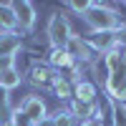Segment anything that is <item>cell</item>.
I'll return each mask as SVG.
<instances>
[{
  "instance_id": "obj_1",
  "label": "cell",
  "mask_w": 126,
  "mask_h": 126,
  "mask_svg": "<svg viewBox=\"0 0 126 126\" xmlns=\"http://www.w3.org/2000/svg\"><path fill=\"white\" fill-rule=\"evenodd\" d=\"M83 20L91 25V33H116L124 25L119 13L103 3H91V8L83 13Z\"/></svg>"
},
{
  "instance_id": "obj_2",
  "label": "cell",
  "mask_w": 126,
  "mask_h": 126,
  "mask_svg": "<svg viewBox=\"0 0 126 126\" xmlns=\"http://www.w3.org/2000/svg\"><path fill=\"white\" fill-rule=\"evenodd\" d=\"M46 33H48V40H50V48H66L68 38L73 35V30H71L68 18L61 15V13H56V15H50Z\"/></svg>"
},
{
  "instance_id": "obj_3",
  "label": "cell",
  "mask_w": 126,
  "mask_h": 126,
  "mask_svg": "<svg viewBox=\"0 0 126 126\" xmlns=\"http://www.w3.org/2000/svg\"><path fill=\"white\" fill-rule=\"evenodd\" d=\"M103 86H106V93L113 103H126V68L116 71V73H109Z\"/></svg>"
},
{
  "instance_id": "obj_4",
  "label": "cell",
  "mask_w": 126,
  "mask_h": 126,
  "mask_svg": "<svg viewBox=\"0 0 126 126\" xmlns=\"http://www.w3.org/2000/svg\"><path fill=\"white\" fill-rule=\"evenodd\" d=\"M10 8H13V15H15L18 25L23 30H30L35 25V8H33V3H28V0H15V3H10Z\"/></svg>"
},
{
  "instance_id": "obj_5",
  "label": "cell",
  "mask_w": 126,
  "mask_h": 126,
  "mask_svg": "<svg viewBox=\"0 0 126 126\" xmlns=\"http://www.w3.org/2000/svg\"><path fill=\"white\" fill-rule=\"evenodd\" d=\"M20 111H23L33 124L43 121V119H46V113H48V111H46V101L40 98V96H25L23 103H20Z\"/></svg>"
},
{
  "instance_id": "obj_6",
  "label": "cell",
  "mask_w": 126,
  "mask_h": 126,
  "mask_svg": "<svg viewBox=\"0 0 126 126\" xmlns=\"http://www.w3.org/2000/svg\"><path fill=\"white\" fill-rule=\"evenodd\" d=\"M58 73L48 66V63H33V66L28 68V81L35 83V86H50V83L56 81Z\"/></svg>"
},
{
  "instance_id": "obj_7",
  "label": "cell",
  "mask_w": 126,
  "mask_h": 126,
  "mask_svg": "<svg viewBox=\"0 0 126 126\" xmlns=\"http://www.w3.org/2000/svg\"><path fill=\"white\" fill-rule=\"evenodd\" d=\"M66 53L73 58V61H91V46L86 43V38H81V35H71L68 38V43H66Z\"/></svg>"
},
{
  "instance_id": "obj_8",
  "label": "cell",
  "mask_w": 126,
  "mask_h": 126,
  "mask_svg": "<svg viewBox=\"0 0 126 126\" xmlns=\"http://www.w3.org/2000/svg\"><path fill=\"white\" fill-rule=\"evenodd\" d=\"M86 43L91 46V50H98V53H109V50L116 48V38H113V33H91L86 38Z\"/></svg>"
},
{
  "instance_id": "obj_9",
  "label": "cell",
  "mask_w": 126,
  "mask_h": 126,
  "mask_svg": "<svg viewBox=\"0 0 126 126\" xmlns=\"http://www.w3.org/2000/svg\"><path fill=\"white\" fill-rule=\"evenodd\" d=\"M96 111H98V103H83V101H76L71 98V109L68 113L76 121H86V119H96Z\"/></svg>"
},
{
  "instance_id": "obj_10",
  "label": "cell",
  "mask_w": 126,
  "mask_h": 126,
  "mask_svg": "<svg viewBox=\"0 0 126 126\" xmlns=\"http://www.w3.org/2000/svg\"><path fill=\"white\" fill-rule=\"evenodd\" d=\"M96 86H93L91 81H76L73 83V98L76 101H83V103H96Z\"/></svg>"
},
{
  "instance_id": "obj_11",
  "label": "cell",
  "mask_w": 126,
  "mask_h": 126,
  "mask_svg": "<svg viewBox=\"0 0 126 126\" xmlns=\"http://www.w3.org/2000/svg\"><path fill=\"white\" fill-rule=\"evenodd\" d=\"M48 66L53 68V71H61V68H73V66H76V61L66 53V48H50V53H48Z\"/></svg>"
},
{
  "instance_id": "obj_12",
  "label": "cell",
  "mask_w": 126,
  "mask_h": 126,
  "mask_svg": "<svg viewBox=\"0 0 126 126\" xmlns=\"http://www.w3.org/2000/svg\"><path fill=\"white\" fill-rule=\"evenodd\" d=\"M18 48H20V35L18 33H0V58L15 56Z\"/></svg>"
},
{
  "instance_id": "obj_13",
  "label": "cell",
  "mask_w": 126,
  "mask_h": 126,
  "mask_svg": "<svg viewBox=\"0 0 126 126\" xmlns=\"http://www.w3.org/2000/svg\"><path fill=\"white\" fill-rule=\"evenodd\" d=\"M50 88H53V93L61 101H71L73 98V83L68 78H63V76H56V81L50 83Z\"/></svg>"
},
{
  "instance_id": "obj_14",
  "label": "cell",
  "mask_w": 126,
  "mask_h": 126,
  "mask_svg": "<svg viewBox=\"0 0 126 126\" xmlns=\"http://www.w3.org/2000/svg\"><path fill=\"white\" fill-rule=\"evenodd\" d=\"M0 28H3L5 33H13V30L18 28V20H15V15H13L10 3H0Z\"/></svg>"
},
{
  "instance_id": "obj_15",
  "label": "cell",
  "mask_w": 126,
  "mask_h": 126,
  "mask_svg": "<svg viewBox=\"0 0 126 126\" xmlns=\"http://www.w3.org/2000/svg\"><path fill=\"white\" fill-rule=\"evenodd\" d=\"M20 81H23L20 71L18 68H10V71H5L3 76H0V88H3V91H13V88L20 86Z\"/></svg>"
},
{
  "instance_id": "obj_16",
  "label": "cell",
  "mask_w": 126,
  "mask_h": 126,
  "mask_svg": "<svg viewBox=\"0 0 126 126\" xmlns=\"http://www.w3.org/2000/svg\"><path fill=\"white\" fill-rule=\"evenodd\" d=\"M113 126H126V103H111Z\"/></svg>"
},
{
  "instance_id": "obj_17",
  "label": "cell",
  "mask_w": 126,
  "mask_h": 126,
  "mask_svg": "<svg viewBox=\"0 0 126 126\" xmlns=\"http://www.w3.org/2000/svg\"><path fill=\"white\" fill-rule=\"evenodd\" d=\"M53 126H78V121L73 119L68 111H61V113L53 116Z\"/></svg>"
},
{
  "instance_id": "obj_18",
  "label": "cell",
  "mask_w": 126,
  "mask_h": 126,
  "mask_svg": "<svg viewBox=\"0 0 126 126\" xmlns=\"http://www.w3.org/2000/svg\"><path fill=\"white\" fill-rule=\"evenodd\" d=\"M10 126H33V121H30L25 113L18 109V111H13V113H10Z\"/></svg>"
},
{
  "instance_id": "obj_19",
  "label": "cell",
  "mask_w": 126,
  "mask_h": 126,
  "mask_svg": "<svg viewBox=\"0 0 126 126\" xmlns=\"http://www.w3.org/2000/svg\"><path fill=\"white\" fill-rule=\"evenodd\" d=\"M66 5H68L71 10H76V13H81V15L91 8V3H88V0H71V3H66Z\"/></svg>"
},
{
  "instance_id": "obj_20",
  "label": "cell",
  "mask_w": 126,
  "mask_h": 126,
  "mask_svg": "<svg viewBox=\"0 0 126 126\" xmlns=\"http://www.w3.org/2000/svg\"><path fill=\"white\" fill-rule=\"evenodd\" d=\"M113 38H116V48L119 50H126V25H121L116 33H113Z\"/></svg>"
},
{
  "instance_id": "obj_21",
  "label": "cell",
  "mask_w": 126,
  "mask_h": 126,
  "mask_svg": "<svg viewBox=\"0 0 126 126\" xmlns=\"http://www.w3.org/2000/svg\"><path fill=\"white\" fill-rule=\"evenodd\" d=\"M10 68H15V56H5V58H0V76H3L5 71Z\"/></svg>"
},
{
  "instance_id": "obj_22",
  "label": "cell",
  "mask_w": 126,
  "mask_h": 126,
  "mask_svg": "<svg viewBox=\"0 0 126 126\" xmlns=\"http://www.w3.org/2000/svg\"><path fill=\"white\" fill-rule=\"evenodd\" d=\"M78 126H98V119H86V121H78Z\"/></svg>"
},
{
  "instance_id": "obj_23",
  "label": "cell",
  "mask_w": 126,
  "mask_h": 126,
  "mask_svg": "<svg viewBox=\"0 0 126 126\" xmlns=\"http://www.w3.org/2000/svg\"><path fill=\"white\" fill-rule=\"evenodd\" d=\"M33 126H53V119H48V116H46L43 121H38V124H33Z\"/></svg>"
},
{
  "instance_id": "obj_24",
  "label": "cell",
  "mask_w": 126,
  "mask_h": 126,
  "mask_svg": "<svg viewBox=\"0 0 126 126\" xmlns=\"http://www.w3.org/2000/svg\"><path fill=\"white\" fill-rule=\"evenodd\" d=\"M121 56H124V68H126V50H121Z\"/></svg>"
},
{
  "instance_id": "obj_25",
  "label": "cell",
  "mask_w": 126,
  "mask_h": 126,
  "mask_svg": "<svg viewBox=\"0 0 126 126\" xmlns=\"http://www.w3.org/2000/svg\"><path fill=\"white\" fill-rule=\"evenodd\" d=\"M0 126H3V124H0Z\"/></svg>"
}]
</instances>
